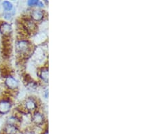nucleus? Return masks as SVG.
I'll return each instance as SVG.
<instances>
[{
	"instance_id": "13",
	"label": "nucleus",
	"mask_w": 152,
	"mask_h": 134,
	"mask_svg": "<svg viewBox=\"0 0 152 134\" xmlns=\"http://www.w3.org/2000/svg\"><path fill=\"white\" fill-rule=\"evenodd\" d=\"M38 1H28V5L29 6H37L38 4Z\"/></svg>"
},
{
	"instance_id": "2",
	"label": "nucleus",
	"mask_w": 152,
	"mask_h": 134,
	"mask_svg": "<svg viewBox=\"0 0 152 134\" xmlns=\"http://www.w3.org/2000/svg\"><path fill=\"white\" fill-rule=\"evenodd\" d=\"M12 102L8 98H1L0 99V114H8L12 109Z\"/></svg>"
},
{
	"instance_id": "1",
	"label": "nucleus",
	"mask_w": 152,
	"mask_h": 134,
	"mask_svg": "<svg viewBox=\"0 0 152 134\" xmlns=\"http://www.w3.org/2000/svg\"><path fill=\"white\" fill-rule=\"evenodd\" d=\"M16 51L22 57H26L32 52V45L30 41L24 39H20L16 43Z\"/></svg>"
},
{
	"instance_id": "5",
	"label": "nucleus",
	"mask_w": 152,
	"mask_h": 134,
	"mask_svg": "<svg viewBox=\"0 0 152 134\" xmlns=\"http://www.w3.org/2000/svg\"><path fill=\"white\" fill-rule=\"evenodd\" d=\"M5 85L10 90H14L18 87L19 83L16 78H14L12 75H8L6 77Z\"/></svg>"
},
{
	"instance_id": "7",
	"label": "nucleus",
	"mask_w": 152,
	"mask_h": 134,
	"mask_svg": "<svg viewBox=\"0 0 152 134\" xmlns=\"http://www.w3.org/2000/svg\"><path fill=\"white\" fill-rule=\"evenodd\" d=\"M32 121L37 125H41L43 123L44 116L40 112L35 111L32 115Z\"/></svg>"
},
{
	"instance_id": "10",
	"label": "nucleus",
	"mask_w": 152,
	"mask_h": 134,
	"mask_svg": "<svg viewBox=\"0 0 152 134\" xmlns=\"http://www.w3.org/2000/svg\"><path fill=\"white\" fill-rule=\"evenodd\" d=\"M39 77L44 82L47 83L48 81V69L44 67L39 72Z\"/></svg>"
},
{
	"instance_id": "6",
	"label": "nucleus",
	"mask_w": 152,
	"mask_h": 134,
	"mask_svg": "<svg viewBox=\"0 0 152 134\" xmlns=\"http://www.w3.org/2000/svg\"><path fill=\"white\" fill-rule=\"evenodd\" d=\"M23 29H24L27 33L34 32L36 30L37 24L31 18H25L23 21Z\"/></svg>"
},
{
	"instance_id": "3",
	"label": "nucleus",
	"mask_w": 152,
	"mask_h": 134,
	"mask_svg": "<svg viewBox=\"0 0 152 134\" xmlns=\"http://www.w3.org/2000/svg\"><path fill=\"white\" fill-rule=\"evenodd\" d=\"M23 110L26 112H35L37 108V102L33 97H28L24 102Z\"/></svg>"
},
{
	"instance_id": "8",
	"label": "nucleus",
	"mask_w": 152,
	"mask_h": 134,
	"mask_svg": "<svg viewBox=\"0 0 152 134\" xmlns=\"http://www.w3.org/2000/svg\"><path fill=\"white\" fill-rule=\"evenodd\" d=\"M44 17L43 12L39 10H35L32 11L31 14V19H32L34 22H39L43 20Z\"/></svg>"
},
{
	"instance_id": "11",
	"label": "nucleus",
	"mask_w": 152,
	"mask_h": 134,
	"mask_svg": "<svg viewBox=\"0 0 152 134\" xmlns=\"http://www.w3.org/2000/svg\"><path fill=\"white\" fill-rule=\"evenodd\" d=\"M20 123V119L17 116H11L7 120V124L9 125H13L16 126H18V123Z\"/></svg>"
},
{
	"instance_id": "4",
	"label": "nucleus",
	"mask_w": 152,
	"mask_h": 134,
	"mask_svg": "<svg viewBox=\"0 0 152 134\" xmlns=\"http://www.w3.org/2000/svg\"><path fill=\"white\" fill-rule=\"evenodd\" d=\"M12 33V27L10 24L7 22L0 23V33L4 37H10Z\"/></svg>"
},
{
	"instance_id": "12",
	"label": "nucleus",
	"mask_w": 152,
	"mask_h": 134,
	"mask_svg": "<svg viewBox=\"0 0 152 134\" xmlns=\"http://www.w3.org/2000/svg\"><path fill=\"white\" fill-rule=\"evenodd\" d=\"M2 6H3L4 10L6 12H11L12 11V9H13V5L8 1H4L2 3Z\"/></svg>"
},
{
	"instance_id": "9",
	"label": "nucleus",
	"mask_w": 152,
	"mask_h": 134,
	"mask_svg": "<svg viewBox=\"0 0 152 134\" xmlns=\"http://www.w3.org/2000/svg\"><path fill=\"white\" fill-rule=\"evenodd\" d=\"M18 126L6 124V125L5 126L4 128L3 133L4 134H16L18 133Z\"/></svg>"
}]
</instances>
